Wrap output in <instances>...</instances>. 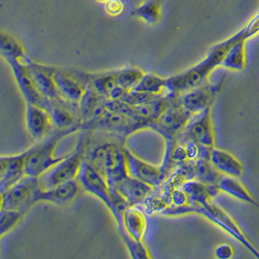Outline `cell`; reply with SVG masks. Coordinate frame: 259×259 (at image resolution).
I'll return each instance as SVG.
<instances>
[{
    "instance_id": "obj_1",
    "label": "cell",
    "mask_w": 259,
    "mask_h": 259,
    "mask_svg": "<svg viewBox=\"0 0 259 259\" xmlns=\"http://www.w3.org/2000/svg\"><path fill=\"white\" fill-rule=\"evenodd\" d=\"M87 132L85 160L106 178L109 186L128 176L125 141L97 131Z\"/></svg>"
},
{
    "instance_id": "obj_2",
    "label": "cell",
    "mask_w": 259,
    "mask_h": 259,
    "mask_svg": "<svg viewBox=\"0 0 259 259\" xmlns=\"http://www.w3.org/2000/svg\"><path fill=\"white\" fill-rule=\"evenodd\" d=\"M245 37L244 28L234 35L213 45L208 52L205 59L187 70L166 78V93L180 95L192 89L208 82L209 76L217 67L223 64L224 58L230 47L236 41Z\"/></svg>"
},
{
    "instance_id": "obj_3",
    "label": "cell",
    "mask_w": 259,
    "mask_h": 259,
    "mask_svg": "<svg viewBox=\"0 0 259 259\" xmlns=\"http://www.w3.org/2000/svg\"><path fill=\"white\" fill-rule=\"evenodd\" d=\"M68 131L53 128L47 136L26 150L25 174L31 177L40 178L55 165L59 163L65 155L56 156L55 152L59 142L67 135Z\"/></svg>"
},
{
    "instance_id": "obj_4",
    "label": "cell",
    "mask_w": 259,
    "mask_h": 259,
    "mask_svg": "<svg viewBox=\"0 0 259 259\" xmlns=\"http://www.w3.org/2000/svg\"><path fill=\"white\" fill-rule=\"evenodd\" d=\"M87 141V132L84 131V133L81 134L74 151L66 154L59 163L55 165L52 169L39 178L42 189H50L78 178L82 163L85 159Z\"/></svg>"
},
{
    "instance_id": "obj_5",
    "label": "cell",
    "mask_w": 259,
    "mask_h": 259,
    "mask_svg": "<svg viewBox=\"0 0 259 259\" xmlns=\"http://www.w3.org/2000/svg\"><path fill=\"white\" fill-rule=\"evenodd\" d=\"M170 102L150 128L164 138L166 146L177 142L178 137L186 128L193 116L182 105L180 95H170Z\"/></svg>"
},
{
    "instance_id": "obj_6",
    "label": "cell",
    "mask_w": 259,
    "mask_h": 259,
    "mask_svg": "<svg viewBox=\"0 0 259 259\" xmlns=\"http://www.w3.org/2000/svg\"><path fill=\"white\" fill-rule=\"evenodd\" d=\"M82 130L102 132L126 141L128 136L143 130V127L133 118L106 106L95 118L83 124Z\"/></svg>"
},
{
    "instance_id": "obj_7",
    "label": "cell",
    "mask_w": 259,
    "mask_h": 259,
    "mask_svg": "<svg viewBox=\"0 0 259 259\" xmlns=\"http://www.w3.org/2000/svg\"><path fill=\"white\" fill-rule=\"evenodd\" d=\"M178 142L192 141L200 146V157L210 158L214 148V133L212 122V107L207 108L190 118L188 125L178 137Z\"/></svg>"
},
{
    "instance_id": "obj_8",
    "label": "cell",
    "mask_w": 259,
    "mask_h": 259,
    "mask_svg": "<svg viewBox=\"0 0 259 259\" xmlns=\"http://www.w3.org/2000/svg\"><path fill=\"white\" fill-rule=\"evenodd\" d=\"M186 212L189 213H198L206 219H208L212 224L221 227L225 232L235 238L244 247L247 248L255 257L259 258V250L252 246V244L247 240L246 236L242 232L240 227L237 225L233 219L224 211L221 207L214 205L211 202H208L204 205L197 204H188L186 207Z\"/></svg>"
},
{
    "instance_id": "obj_9",
    "label": "cell",
    "mask_w": 259,
    "mask_h": 259,
    "mask_svg": "<svg viewBox=\"0 0 259 259\" xmlns=\"http://www.w3.org/2000/svg\"><path fill=\"white\" fill-rule=\"evenodd\" d=\"M40 187L39 178L24 176L11 188L1 192V209H16L28 212L35 204L36 191Z\"/></svg>"
},
{
    "instance_id": "obj_10",
    "label": "cell",
    "mask_w": 259,
    "mask_h": 259,
    "mask_svg": "<svg viewBox=\"0 0 259 259\" xmlns=\"http://www.w3.org/2000/svg\"><path fill=\"white\" fill-rule=\"evenodd\" d=\"M28 59H29L28 57H25L24 59L10 58V59H6L5 60L11 67L13 75L16 79V82L18 83V87H19L22 95L24 96L25 101L27 103L36 104L38 106L49 110L50 103L39 93L34 80L31 76V73L27 67L26 61Z\"/></svg>"
},
{
    "instance_id": "obj_11",
    "label": "cell",
    "mask_w": 259,
    "mask_h": 259,
    "mask_svg": "<svg viewBox=\"0 0 259 259\" xmlns=\"http://www.w3.org/2000/svg\"><path fill=\"white\" fill-rule=\"evenodd\" d=\"M54 80L61 97L71 103L78 104L89 84L88 73L56 68Z\"/></svg>"
},
{
    "instance_id": "obj_12",
    "label": "cell",
    "mask_w": 259,
    "mask_h": 259,
    "mask_svg": "<svg viewBox=\"0 0 259 259\" xmlns=\"http://www.w3.org/2000/svg\"><path fill=\"white\" fill-rule=\"evenodd\" d=\"M77 180L84 191L102 201L109 211L112 210L113 204L111 190L106 178L85 159L82 163Z\"/></svg>"
},
{
    "instance_id": "obj_13",
    "label": "cell",
    "mask_w": 259,
    "mask_h": 259,
    "mask_svg": "<svg viewBox=\"0 0 259 259\" xmlns=\"http://www.w3.org/2000/svg\"><path fill=\"white\" fill-rule=\"evenodd\" d=\"M26 64L31 73V76L34 80L39 93L48 100V102L50 103V107L52 104L65 101L61 97V95H59L54 80V73L56 70V67L36 63L30 59H27Z\"/></svg>"
},
{
    "instance_id": "obj_14",
    "label": "cell",
    "mask_w": 259,
    "mask_h": 259,
    "mask_svg": "<svg viewBox=\"0 0 259 259\" xmlns=\"http://www.w3.org/2000/svg\"><path fill=\"white\" fill-rule=\"evenodd\" d=\"M125 156L130 176L153 187V189L159 188L164 183L166 179L161 166L142 160L128 149H125Z\"/></svg>"
},
{
    "instance_id": "obj_15",
    "label": "cell",
    "mask_w": 259,
    "mask_h": 259,
    "mask_svg": "<svg viewBox=\"0 0 259 259\" xmlns=\"http://www.w3.org/2000/svg\"><path fill=\"white\" fill-rule=\"evenodd\" d=\"M55 128L75 133L82 127L79 105L67 101L52 104L49 109Z\"/></svg>"
},
{
    "instance_id": "obj_16",
    "label": "cell",
    "mask_w": 259,
    "mask_h": 259,
    "mask_svg": "<svg viewBox=\"0 0 259 259\" xmlns=\"http://www.w3.org/2000/svg\"><path fill=\"white\" fill-rule=\"evenodd\" d=\"M220 91V83L211 84L206 82L200 87L180 95V101L182 105L192 115H195L206 110L207 108L212 107V102Z\"/></svg>"
},
{
    "instance_id": "obj_17",
    "label": "cell",
    "mask_w": 259,
    "mask_h": 259,
    "mask_svg": "<svg viewBox=\"0 0 259 259\" xmlns=\"http://www.w3.org/2000/svg\"><path fill=\"white\" fill-rule=\"evenodd\" d=\"M82 187L77 179L59 184L50 189H42L40 187L36 191L35 204L38 202H48L60 207L68 206L76 199Z\"/></svg>"
},
{
    "instance_id": "obj_18",
    "label": "cell",
    "mask_w": 259,
    "mask_h": 259,
    "mask_svg": "<svg viewBox=\"0 0 259 259\" xmlns=\"http://www.w3.org/2000/svg\"><path fill=\"white\" fill-rule=\"evenodd\" d=\"M26 151L24 153L10 155H1L0 157V193L11 188L25 174Z\"/></svg>"
},
{
    "instance_id": "obj_19",
    "label": "cell",
    "mask_w": 259,
    "mask_h": 259,
    "mask_svg": "<svg viewBox=\"0 0 259 259\" xmlns=\"http://www.w3.org/2000/svg\"><path fill=\"white\" fill-rule=\"evenodd\" d=\"M25 124L29 135L37 142L44 139L54 128L50 112L45 108L27 102Z\"/></svg>"
},
{
    "instance_id": "obj_20",
    "label": "cell",
    "mask_w": 259,
    "mask_h": 259,
    "mask_svg": "<svg viewBox=\"0 0 259 259\" xmlns=\"http://www.w3.org/2000/svg\"><path fill=\"white\" fill-rule=\"evenodd\" d=\"M110 187L117 189L118 193L130 206H140L144 204L146 199L153 192V189H155L130 175L119 180L114 186Z\"/></svg>"
},
{
    "instance_id": "obj_21",
    "label": "cell",
    "mask_w": 259,
    "mask_h": 259,
    "mask_svg": "<svg viewBox=\"0 0 259 259\" xmlns=\"http://www.w3.org/2000/svg\"><path fill=\"white\" fill-rule=\"evenodd\" d=\"M108 100V98L100 95L91 83H89L80 102L78 103L82 116V125L91 121L104 108H106Z\"/></svg>"
},
{
    "instance_id": "obj_22",
    "label": "cell",
    "mask_w": 259,
    "mask_h": 259,
    "mask_svg": "<svg viewBox=\"0 0 259 259\" xmlns=\"http://www.w3.org/2000/svg\"><path fill=\"white\" fill-rule=\"evenodd\" d=\"M89 83H91L100 95L109 100H117L122 94L116 79V70L101 73H88Z\"/></svg>"
},
{
    "instance_id": "obj_23",
    "label": "cell",
    "mask_w": 259,
    "mask_h": 259,
    "mask_svg": "<svg viewBox=\"0 0 259 259\" xmlns=\"http://www.w3.org/2000/svg\"><path fill=\"white\" fill-rule=\"evenodd\" d=\"M210 160L214 168L223 175L230 177H240L243 173V164L231 154L224 150L213 148L210 155Z\"/></svg>"
},
{
    "instance_id": "obj_24",
    "label": "cell",
    "mask_w": 259,
    "mask_h": 259,
    "mask_svg": "<svg viewBox=\"0 0 259 259\" xmlns=\"http://www.w3.org/2000/svg\"><path fill=\"white\" fill-rule=\"evenodd\" d=\"M181 188L184 189L189 196V204L204 205L211 202L213 196L221 191L215 186H209L198 180L192 179L186 181Z\"/></svg>"
},
{
    "instance_id": "obj_25",
    "label": "cell",
    "mask_w": 259,
    "mask_h": 259,
    "mask_svg": "<svg viewBox=\"0 0 259 259\" xmlns=\"http://www.w3.org/2000/svg\"><path fill=\"white\" fill-rule=\"evenodd\" d=\"M245 37L238 39L235 43L228 50L224 61L223 66L233 71H242L245 69L247 63L246 56V42Z\"/></svg>"
},
{
    "instance_id": "obj_26",
    "label": "cell",
    "mask_w": 259,
    "mask_h": 259,
    "mask_svg": "<svg viewBox=\"0 0 259 259\" xmlns=\"http://www.w3.org/2000/svg\"><path fill=\"white\" fill-rule=\"evenodd\" d=\"M218 188L221 191H224L238 200L246 202L247 204L259 208L258 203L251 197L247 189L244 188V186L240 182L236 180L235 177L224 175L218 184Z\"/></svg>"
},
{
    "instance_id": "obj_27",
    "label": "cell",
    "mask_w": 259,
    "mask_h": 259,
    "mask_svg": "<svg viewBox=\"0 0 259 259\" xmlns=\"http://www.w3.org/2000/svg\"><path fill=\"white\" fill-rule=\"evenodd\" d=\"M223 176L224 175L214 168L210 158L199 157L194 163V179L206 185L218 187Z\"/></svg>"
},
{
    "instance_id": "obj_28",
    "label": "cell",
    "mask_w": 259,
    "mask_h": 259,
    "mask_svg": "<svg viewBox=\"0 0 259 259\" xmlns=\"http://www.w3.org/2000/svg\"><path fill=\"white\" fill-rule=\"evenodd\" d=\"M133 91L152 95H164L166 92V78L153 73H145L141 81Z\"/></svg>"
},
{
    "instance_id": "obj_29",
    "label": "cell",
    "mask_w": 259,
    "mask_h": 259,
    "mask_svg": "<svg viewBox=\"0 0 259 259\" xmlns=\"http://www.w3.org/2000/svg\"><path fill=\"white\" fill-rule=\"evenodd\" d=\"M145 72L136 66H125L116 70V79L118 87L124 91H132L141 81Z\"/></svg>"
},
{
    "instance_id": "obj_30",
    "label": "cell",
    "mask_w": 259,
    "mask_h": 259,
    "mask_svg": "<svg viewBox=\"0 0 259 259\" xmlns=\"http://www.w3.org/2000/svg\"><path fill=\"white\" fill-rule=\"evenodd\" d=\"M0 53L4 59H24L27 57L23 45L15 37L4 32L0 35Z\"/></svg>"
},
{
    "instance_id": "obj_31",
    "label": "cell",
    "mask_w": 259,
    "mask_h": 259,
    "mask_svg": "<svg viewBox=\"0 0 259 259\" xmlns=\"http://www.w3.org/2000/svg\"><path fill=\"white\" fill-rule=\"evenodd\" d=\"M135 15L147 24H157L161 18V5L157 0H145L136 9Z\"/></svg>"
},
{
    "instance_id": "obj_32",
    "label": "cell",
    "mask_w": 259,
    "mask_h": 259,
    "mask_svg": "<svg viewBox=\"0 0 259 259\" xmlns=\"http://www.w3.org/2000/svg\"><path fill=\"white\" fill-rule=\"evenodd\" d=\"M26 212L16 209H1L0 210V235L8 234L20 224Z\"/></svg>"
},
{
    "instance_id": "obj_33",
    "label": "cell",
    "mask_w": 259,
    "mask_h": 259,
    "mask_svg": "<svg viewBox=\"0 0 259 259\" xmlns=\"http://www.w3.org/2000/svg\"><path fill=\"white\" fill-rule=\"evenodd\" d=\"M168 203L169 206H174V207H181L189 204V196L187 192L180 188L172 189L168 195Z\"/></svg>"
},
{
    "instance_id": "obj_34",
    "label": "cell",
    "mask_w": 259,
    "mask_h": 259,
    "mask_svg": "<svg viewBox=\"0 0 259 259\" xmlns=\"http://www.w3.org/2000/svg\"><path fill=\"white\" fill-rule=\"evenodd\" d=\"M243 28L245 32V38L247 40L259 34V10Z\"/></svg>"
},
{
    "instance_id": "obj_35",
    "label": "cell",
    "mask_w": 259,
    "mask_h": 259,
    "mask_svg": "<svg viewBox=\"0 0 259 259\" xmlns=\"http://www.w3.org/2000/svg\"><path fill=\"white\" fill-rule=\"evenodd\" d=\"M105 11L112 17L119 16L123 12V3L121 0H109L105 3Z\"/></svg>"
},
{
    "instance_id": "obj_36",
    "label": "cell",
    "mask_w": 259,
    "mask_h": 259,
    "mask_svg": "<svg viewBox=\"0 0 259 259\" xmlns=\"http://www.w3.org/2000/svg\"><path fill=\"white\" fill-rule=\"evenodd\" d=\"M234 249L228 244H223L215 248L214 254L218 258L227 259L233 256Z\"/></svg>"
},
{
    "instance_id": "obj_37",
    "label": "cell",
    "mask_w": 259,
    "mask_h": 259,
    "mask_svg": "<svg viewBox=\"0 0 259 259\" xmlns=\"http://www.w3.org/2000/svg\"><path fill=\"white\" fill-rule=\"evenodd\" d=\"M98 2H102V3H106L107 1H109V0H97Z\"/></svg>"
}]
</instances>
